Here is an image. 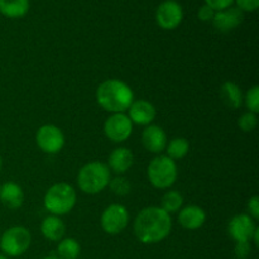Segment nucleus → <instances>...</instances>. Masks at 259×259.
I'll return each instance as SVG.
<instances>
[{"instance_id": "a211bd4d", "label": "nucleus", "mask_w": 259, "mask_h": 259, "mask_svg": "<svg viewBox=\"0 0 259 259\" xmlns=\"http://www.w3.org/2000/svg\"><path fill=\"white\" fill-rule=\"evenodd\" d=\"M40 232L46 239L51 240V242H60L65 235L66 225L60 217L50 215L43 219L42 224H40Z\"/></svg>"}, {"instance_id": "473e14b6", "label": "nucleus", "mask_w": 259, "mask_h": 259, "mask_svg": "<svg viewBox=\"0 0 259 259\" xmlns=\"http://www.w3.org/2000/svg\"><path fill=\"white\" fill-rule=\"evenodd\" d=\"M42 259H60L58 257H53V255H50V257H45V258H42Z\"/></svg>"}, {"instance_id": "39448f33", "label": "nucleus", "mask_w": 259, "mask_h": 259, "mask_svg": "<svg viewBox=\"0 0 259 259\" xmlns=\"http://www.w3.org/2000/svg\"><path fill=\"white\" fill-rule=\"evenodd\" d=\"M147 176L156 189H168L177 180V164L167 156H157L147 168Z\"/></svg>"}, {"instance_id": "7ed1b4c3", "label": "nucleus", "mask_w": 259, "mask_h": 259, "mask_svg": "<svg viewBox=\"0 0 259 259\" xmlns=\"http://www.w3.org/2000/svg\"><path fill=\"white\" fill-rule=\"evenodd\" d=\"M77 195L75 189L66 182L52 185L43 197V205L51 215L62 217L75 207Z\"/></svg>"}, {"instance_id": "2f4dec72", "label": "nucleus", "mask_w": 259, "mask_h": 259, "mask_svg": "<svg viewBox=\"0 0 259 259\" xmlns=\"http://www.w3.org/2000/svg\"><path fill=\"white\" fill-rule=\"evenodd\" d=\"M252 239L254 240V244L255 245H259V229H258V228H257V229H255V232H254V234H253Z\"/></svg>"}, {"instance_id": "5701e85b", "label": "nucleus", "mask_w": 259, "mask_h": 259, "mask_svg": "<svg viewBox=\"0 0 259 259\" xmlns=\"http://www.w3.org/2000/svg\"><path fill=\"white\" fill-rule=\"evenodd\" d=\"M184 204V197L179 191H167L163 195L161 201V209H163L167 214H175L180 211Z\"/></svg>"}, {"instance_id": "1a4fd4ad", "label": "nucleus", "mask_w": 259, "mask_h": 259, "mask_svg": "<svg viewBox=\"0 0 259 259\" xmlns=\"http://www.w3.org/2000/svg\"><path fill=\"white\" fill-rule=\"evenodd\" d=\"M184 19V10L176 0H164L156 10V22L162 29L174 30Z\"/></svg>"}, {"instance_id": "f3484780", "label": "nucleus", "mask_w": 259, "mask_h": 259, "mask_svg": "<svg viewBox=\"0 0 259 259\" xmlns=\"http://www.w3.org/2000/svg\"><path fill=\"white\" fill-rule=\"evenodd\" d=\"M0 201L10 210L19 209L24 202V191L15 182H5L0 186Z\"/></svg>"}, {"instance_id": "f8f14e48", "label": "nucleus", "mask_w": 259, "mask_h": 259, "mask_svg": "<svg viewBox=\"0 0 259 259\" xmlns=\"http://www.w3.org/2000/svg\"><path fill=\"white\" fill-rule=\"evenodd\" d=\"M244 20V13L237 7H229L224 10L215 12L212 25L218 32L228 33L239 27Z\"/></svg>"}, {"instance_id": "2eb2a0df", "label": "nucleus", "mask_w": 259, "mask_h": 259, "mask_svg": "<svg viewBox=\"0 0 259 259\" xmlns=\"http://www.w3.org/2000/svg\"><path fill=\"white\" fill-rule=\"evenodd\" d=\"M134 163L133 152L125 147H118L110 153L108 159L109 169L115 172L118 176H121L132 168Z\"/></svg>"}, {"instance_id": "f704fd0d", "label": "nucleus", "mask_w": 259, "mask_h": 259, "mask_svg": "<svg viewBox=\"0 0 259 259\" xmlns=\"http://www.w3.org/2000/svg\"><path fill=\"white\" fill-rule=\"evenodd\" d=\"M2 166H3V159L2 157H0V171H2Z\"/></svg>"}, {"instance_id": "412c9836", "label": "nucleus", "mask_w": 259, "mask_h": 259, "mask_svg": "<svg viewBox=\"0 0 259 259\" xmlns=\"http://www.w3.org/2000/svg\"><path fill=\"white\" fill-rule=\"evenodd\" d=\"M80 253V243L73 238H63L57 245V254L60 259H77Z\"/></svg>"}, {"instance_id": "7c9ffc66", "label": "nucleus", "mask_w": 259, "mask_h": 259, "mask_svg": "<svg viewBox=\"0 0 259 259\" xmlns=\"http://www.w3.org/2000/svg\"><path fill=\"white\" fill-rule=\"evenodd\" d=\"M248 211H249V217L257 220L259 218V197L253 196L250 197L248 201Z\"/></svg>"}, {"instance_id": "a878e982", "label": "nucleus", "mask_w": 259, "mask_h": 259, "mask_svg": "<svg viewBox=\"0 0 259 259\" xmlns=\"http://www.w3.org/2000/svg\"><path fill=\"white\" fill-rule=\"evenodd\" d=\"M238 125L245 133H249V132H253L258 125V118L257 114L250 113V111H247V113L243 114L242 116L238 120Z\"/></svg>"}, {"instance_id": "72a5a7b5", "label": "nucleus", "mask_w": 259, "mask_h": 259, "mask_svg": "<svg viewBox=\"0 0 259 259\" xmlns=\"http://www.w3.org/2000/svg\"><path fill=\"white\" fill-rule=\"evenodd\" d=\"M0 259H9V258H8L5 254H2V253H0Z\"/></svg>"}, {"instance_id": "ddd939ff", "label": "nucleus", "mask_w": 259, "mask_h": 259, "mask_svg": "<svg viewBox=\"0 0 259 259\" xmlns=\"http://www.w3.org/2000/svg\"><path fill=\"white\" fill-rule=\"evenodd\" d=\"M143 147L151 153H162L167 147V134L159 125H147L142 133Z\"/></svg>"}, {"instance_id": "b1692460", "label": "nucleus", "mask_w": 259, "mask_h": 259, "mask_svg": "<svg viewBox=\"0 0 259 259\" xmlns=\"http://www.w3.org/2000/svg\"><path fill=\"white\" fill-rule=\"evenodd\" d=\"M113 194L118 195V196H126L131 192L132 186L129 180H126L123 176H116L114 179H110V182L108 185Z\"/></svg>"}, {"instance_id": "cd10ccee", "label": "nucleus", "mask_w": 259, "mask_h": 259, "mask_svg": "<svg viewBox=\"0 0 259 259\" xmlns=\"http://www.w3.org/2000/svg\"><path fill=\"white\" fill-rule=\"evenodd\" d=\"M204 2L205 4L212 8L215 12H219V10H224L227 8L232 7L234 0H204Z\"/></svg>"}, {"instance_id": "9b49d317", "label": "nucleus", "mask_w": 259, "mask_h": 259, "mask_svg": "<svg viewBox=\"0 0 259 259\" xmlns=\"http://www.w3.org/2000/svg\"><path fill=\"white\" fill-rule=\"evenodd\" d=\"M255 229H257V225H255L254 219L248 214L235 215L228 224V233L232 239L237 243L250 242Z\"/></svg>"}, {"instance_id": "c756f323", "label": "nucleus", "mask_w": 259, "mask_h": 259, "mask_svg": "<svg viewBox=\"0 0 259 259\" xmlns=\"http://www.w3.org/2000/svg\"><path fill=\"white\" fill-rule=\"evenodd\" d=\"M235 255L239 259H245L250 254V242L237 243L235 244Z\"/></svg>"}, {"instance_id": "0eeeda50", "label": "nucleus", "mask_w": 259, "mask_h": 259, "mask_svg": "<svg viewBox=\"0 0 259 259\" xmlns=\"http://www.w3.org/2000/svg\"><path fill=\"white\" fill-rule=\"evenodd\" d=\"M129 223V212L124 205L111 204L101 214L100 224L106 234H120Z\"/></svg>"}, {"instance_id": "20e7f679", "label": "nucleus", "mask_w": 259, "mask_h": 259, "mask_svg": "<svg viewBox=\"0 0 259 259\" xmlns=\"http://www.w3.org/2000/svg\"><path fill=\"white\" fill-rule=\"evenodd\" d=\"M110 169L103 162H89L78 171L77 185L82 192L96 195L108 187L110 182Z\"/></svg>"}, {"instance_id": "dca6fc26", "label": "nucleus", "mask_w": 259, "mask_h": 259, "mask_svg": "<svg viewBox=\"0 0 259 259\" xmlns=\"http://www.w3.org/2000/svg\"><path fill=\"white\" fill-rule=\"evenodd\" d=\"M206 222V212L197 205H189L179 211V223L182 228L196 230Z\"/></svg>"}, {"instance_id": "c85d7f7f", "label": "nucleus", "mask_w": 259, "mask_h": 259, "mask_svg": "<svg viewBox=\"0 0 259 259\" xmlns=\"http://www.w3.org/2000/svg\"><path fill=\"white\" fill-rule=\"evenodd\" d=\"M214 15H215V10L206 4L200 7L199 12H197V18H199L201 22H211Z\"/></svg>"}, {"instance_id": "6ab92c4d", "label": "nucleus", "mask_w": 259, "mask_h": 259, "mask_svg": "<svg viewBox=\"0 0 259 259\" xmlns=\"http://www.w3.org/2000/svg\"><path fill=\"white\" fill-rule=\"evenodd\" d=\"M220 99L224 103L225 106L230 109H239L243 104V96L242 90L237 83L232 82V81H227L220 88Z\"/></svg>"}, {"instance_id": "9d476101", "label": "nucleus", "mask_w": 259, "mask_h": 259, "mask_svg": "<svg viewBox=\"0 0 259 259\" xmlns=\"http://www.w3.org/2000/svg\"><path fill=\"white\" fill-rule=\"evenodd\" d=\"M104 133L111 142L121 143L133 133V123L126 114H113L104 123Z\"/></svg>"}, {"instance_id": "f03ea898", "label": "nucleus", "mask_w": 259, "mask_h": 259, "mask_svg": "<svg viewBox=\"0 0 259 259\" xmlns=\"http://www.w3.org/2000/svg\"><path fill=\"white\" fill-rule=\"evenodd\" d=\"M96 101L109 113H124L134 101V93L124 81L111 78L99 85L96 90Z\"/></svg>"}, {"instance_id": "393cba45", "label": "nucleus", "mask_w": 259, "mask_h": 259, "mask_svg": "<svg viewBox=\"0 0 259 259\" xmlns=\"http://www.w3.org/2000/svg\"><path fill=\"white\" fill-rule=\"evenodd\" d=\"M243 103H245L248 111L254 114L259 113V86H253L247 91L244 99H243Z\"/></svg>"}, {"instance_id": "aec40b11", "label": "nucleus", "mask_w": 259, "mask_h": 259, "mask_svg": "<svg viewBox=\"0 0 259 259\" xmlns=\"http://www.w3.org/2000/svg\"><path fill=\"white\" fill-rule=\"evenodd\" d=\"M29 12V0H0V13L10 19L24 17Z\"/></svg>"}, {"instance_id": "6e6552de", "label": "nucleus", "mask_w": 259, "mask_h": 259, "mask_svg": "<svg viewBox=\"0 0 259 259\" xmlns=\"http://www.w3.org/2000/svg\"><path fill=\"white\" fill-rule=\"evenodd\" d=\"M35 142L40 151L47 154H56L65 146V134L58 126L46 124L37 131Z\"/></svg>"}, {"instance_id": "4468645a", "label": "nucleus", "mask_w": 259, "mask_h": 259, "mask_svg": "<svg viewBox=\"0 0 259 259\" xmlns=\"http://www.w3.org/2000/svg\"><path fill=\"white\" fill-rule=\"evenodd\" d=\"M131 121L137 125H151L156 119L157 111L152 103L147 100H134L128 109Z\"/></svg>"}, {"instance_id": "f257e3e1", "label": "nucleus", "mask_w": 259, "mask_h": 259, "mask_svg": "<svg viewBox=\"0 0 259 259\" xmlns=\"http://www.w3.org/2000/svg\"><path fill=\"white\" fill-rule=\"evenodd\" d=\"M172 229L171 215L158 206L144 207L137 215L133 224L137 239L143 244H156L169 235Z\"/></svg>"}, {"instance_id": "423d86ee", "label": "nucleus", "mask_w": 259, "mask_h": 259, "mask_svg": "<svg viewBox=\"0 0 259 259\" xmlns=\"http://www.w3.org/2000/svg\"><path fill=\"white\" fill-rule=\"evenodd\" d=\"M32 235L24 227H12L0 237V249L7 257H20L30 247Z\"/></svg>"}, {"instance_id": "bb28decb", "label": "nucleus", "mask_w": 259, "mask_h": 259, "mask_svg": "<svg viewBox=\"0 0 259 259\" xmlns=\"http://www.w3.org/2000/svg\"><path fill=\"white\" fill-rule=\"evenodd\" d=\"M234 3L237 4L238 9L244 12H255L259 7V0H234Z\"/></svg>"}, {"instance_id": "4be33fe9", "label": "nucleus", "mask_w": 259, "mask_h": 259, "mask_svg": "<svg viewBox=\"0 0 259 259\" xmlns=\"http://www.w3.org/2000/svg\"><path fill=\"white\" fill-rule=\"evenodd\" d=\"M190 144L189 141L186 138H174L172 141H169V143H167L166 151H167V157H169L171 159L176 161V159H181L189 153Z\"/></svg>"}]
</instances>
